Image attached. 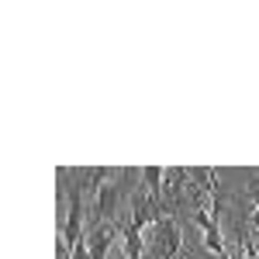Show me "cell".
Masks as SVG:
<instances>
[{
    "label": "cell",
    "mask_w": 259,
    "mask_h": 259,
    "mask_svg": "<svg viewBox=\"0 0 259 259\" xmlns=\"http://www.w3.org/2000/svg\"><path fill=\"white\" fill-rule=\"evenodd\" d=\"M62 200H66V214H62V225H59V235L69 249H76L87 235H83V183H80V173L73 183L62 187Z\"/></svg>",
    "instance_id": "1"
},
{
    "label": "cell",
    "mask_w": 259,
    "mask_h": 259,
    "mask_svg": "<svg viewBox=\"0 0 259 259\" xmlns=\"http://www.w3.org/2000/svg\"><path fill=\"white\" fill-rule=\"evenodd\" d=\"M128 180H132V173H128V169H118L114 180H104V183L97 187V214H100V221H114L118 200H121V194L128 190Z\"/></svg>",
    "instance_id": "2"
},
{
    "label": "cell",
    "mask_w": 259,
    "mask_h": 259,
    "mask_svg": "<svg viewBox=\"0 0 259 259\" xmlns=\"http://www.w3.org/2000/svg\"><path fill=\"white\" fill-rule=\"evenodd\" d=\"M156 259H180V225L173 214L156 221Z\"/></svg>",
    "instance_id": "3"
},
{
    "label": "cell",
    "mask_w": 259,
    "mask_h": 259,
    "mask_svg": "<svg viewBox=\"0 0 259 259\" xmlns=\"http://www.w3.org/2000/svg\"><path fill=\"white\" fill-rule=\"evenodd\" d=\"M118 235H121V225H114V221H97L87 232V252H90V259H107V252L118 242Z\"/></svg>",
    "instance_id": "4"
},
{
    "label": "cell",
    "mask_w": 259,
    "mask_h": 259,
    "mask_svg": "<svg viewBox=\"0 0 259 259\" xmlns=\"http://www.w3.org/2000/svg\"><path fill=\"white\" fill-rule=\"evenodd\" d=\"M194 221H197L200 228H204V249H211L218 259L228 256V249H225V239H221V225H218V214L211 218V211H194Z\"/></svg>",
    "instance_id": "5"
},
{
    "label": "cell",
    "mask_w": 259,
    "mask_h": 259,
    "mask_svg": "<svg viewBox=\"0 0 259 259\" xmlns=\"http://www.w3.org/2000/svg\"><path fill=\"white\" fill-rule=\"evenodd\" d=\"M187 183H190V173H187L183 166L166 169V180H162V200H166V211L180 204V194H183V187H187Z\"/></svg>",
    "instance_id": "6"
},
{
    "label": "cell",
    "mask_w": 259,
    "mask_h": 259,
    "mask_svg": "<svg viewBox=\"0 0 259 259\" xmlns=\"http://www.w3.org/2000/svg\"><path fill=\"white\" fill-rule=\"evenodd\" d=\"M142 249H145L142 232L124 221V225H121V252H124V259H142Z\"/></svg>",
    "instance_id": "7"
},
{
    "label": "cell",
    "mask_w": 259,
    "mask_h": 259,
    "mask_svg": "<svg viewBox=\"0 0 259 259\" xmlns=\"http://www.w3.org/2000/svg\"><path fill=\"white\" fill-rule=\"evenodd\" d=\"M162 180H166V169H159V166H145L142 169V187L149 190V197L159 204V197H162Z\"/></svg>",
    "instance_id": "8"
},
{
    "label": "cell",
    "mask_w": 259,
    "mask_h": 259,
    "mask_svg": "<svg viewBox=\"0 0 259 259\" xmlns=\"http://www.w3.org/2000/svg\"><path fill=\"white\" fill-rule=\"evenodd\" d=\"M249 194H252V200H256V211H259V180H252V183H249Z\"/></svg>",
    "instance_id": "9"
},
{
    "label": "cell",
    "mask_w": 259,
    "mask_h": 259,
    "mask_svg": "<svg viewBox=\"0 0 259 259\" xmlns=\"http://www.w3.org/2000/svg\"><path fill=\"white\" fill-rule=\"evenodd\" d=\"M252 228H259V211H252Z\"/></svg>",
    "instance_id": "10"
},
{
    "label": "cell",
    "mask_w": 259,
    "mask_h": 259,
    "mask_svg": "<svg viewBox=\"0 0 259 259\" xmlns=\"http://www.w3.org/2000/svg\"><path fill=\"white\" fill-rule=\"evenodd\" d=\"M225 259H235V256H225Z\"/></svg>",
    "instance_id": "11"
}]
</instances>
